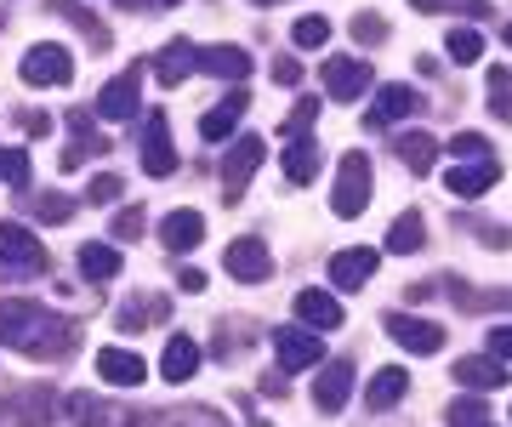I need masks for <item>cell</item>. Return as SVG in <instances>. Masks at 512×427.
I'll use <instances>...</instances> for the list:
<instances>
[{
  "mask_svg": "<svg viewBox=\"0 0 512 427\" xmlns=\"http://www.w3.org/2000/svg\"><path fill=\"white\" fill-rule=\"evenodd\" d=\"M228 274H234L239 285H262V279L274 274V257H268V245L251 240V234H239V240L228 245Z\"/></svg>",
  "mask_w": 512,
  "mask_h": 427,
  "instance_id": "obj_11",
  "label": "cell"
},
{
  "mask_svg": "<svg viewBox=\"0 0 512 427\" xmlns=\"http://www.w3.org/2000/svg\"><path fill=\"white\" fill-rule=\"evenodd\" d=\"M69 126H74V149H63V154H57V166H63V171L86 166L92 154H103V137H97V131H92V120H86V114H80V109L69 114Z\"/></svg>",
  "mask_w": 512,
  "mask_h": 427,
  "instance_id": "obj_28",
  "label": "cell"
},
{
  "mask_svg": "<svg viewBox=\"0 0 512 427\" xmlns=\"http://www.w3.org/2000/svg\"><path fill=\"white\" fill-rule=\"evenodd\" d=\"M23 80H29V86H69L74 57L63 52V46H52V40H40V46L23 52Z\"/></svg>",
  "mask_w": 512,
  "mask_h": 427,
  "instance_id": "obj_5",
  "label": "cell"
},
{
  "mask_svg": "<svg viewBox=\"0 0 512 427\" xmlns=\"http://www.w3.org/2000/svg\"><path fill=\"white\" fill-rule=\"evenodd\" d=\"M456 382L467 393H495L501 388V382H507V365H501V359H490V353H467V359H456Z\"/></svg>",
  "mask_w": 512,
  "mask_h": 427,
  "instance_id": "obj_17",
  "label": "cell"
},
{
  "mask_svg": "<svg viewBox=\"0 0 512 427\" xmlns=\"http://www.w3.org/2000/svg\"><path fill=\"white\" fill-rule=\"evenodd\" d=\"M313 114H319V97H302V103L291 109V120H285V137H308Z\"/></svg>",
  "mask_w": 512,
  "mask_h": 427,
  "instance_id": "obj_42",
  "label": "cell"
},
{
  "mask_svg": "<svg viewBox=\"0 0 512 427\" xmlns=\"http://www.w3.org/2000/svg\"><path fill=\"white\" fill-rule=\"evenodd\" d=\"M177 427H222L217 410H188V416H177Z\"/></svg>",
  "mask_w": 512,
  "mask_h": 427,
  "instance_id": "obj_47",
  "label": "cell"
},
{
  "mask_svg": "<svg viewBox=\"0 0 512 427\" xmlns=\"http://www.w3.org/2000/svg\"><path fill=\"white\" fill-rule=\"evenodd\" d=\"M285 177L296 188H308L319 177V143L313 137H285Z\"/></svg>",
  "mask_w": 512,
  "mask_h": 427,
  "instance_id": "obj_26",
  "label": "cell"
},
{
  "mask_svg": "<svg viewBox=\"0 0 512 427\" xmlns=\"http://www.w3.org/2000/svg\"><path fill=\"white\" fill-rule=\"evenodd\" d=\"M376 262H382L376 245H348V251L330 257V285H336V291H359V285L376 274Z\"/></svg>",
  "mask_w": 512,
  "mask_h": 427,
  "instance_id": "obj_9",
  "label": "cell"
},
{
  "mask_svg": "<svg viewBox=\"0 0 512 427\" xmlns=\"http://www.w3.org/2000/svg\"><path fill=\"white\" fill-rule=\"evenodd\" d=\"M450 154H461V166H473V160H490V137H478V131H461Z\"/></svg>",
  "mask_w": 512,
  "mask_h": 427,
  "instance_id": "obj_38",
  "label": "cell"
},
{
  "mask_svg": "<svg viewBox=\"0 0 512 427\" xmlns=\"http://www.w3.org/2000/svg\"><path fill=\"white\" fill-rule=\"evenodd\" d=\"M200 240H205V217H200V211H165V217H160V245H165V251H177V257H183V251H194Z\"/></svg>",
  "mask_w": 512,
  "mask_h": 427,
  "instance_id": "obj_15",
  "label": "cell"
},
{
  "mask_svg": "<svg viewBox=\"0 0 512 427\" xmlns=\"http://www.w3.org/2000/svg\"><path fill=\"white\" fill-rule=\"evenodd\" d=\"M256 6H274V0H256Z\"/></svg>",
  "mask_w": 512,
  "mask_h": 427,
  "instance_id": "obj_56",
  "label": "cell"
},
{
  "mask_svg": "<svg viewBox=\"0 0 512 427\" xmlns=\"http://www.w3.org/2000/svg\"><path fill=\"white\" fill-rule=\"evenodd\" d=\"M29 211H35L40 223H69V217H74V205L63 200V194H40V200L29 205Z\"/></svg>",
  "mask_w": 512,
  "mask_h": 427,
  "instance_id": "obj_40",
  "label": "cell"
},
{
  "mask_svg": "<svg viewBox=\"0 0 512 427\" xmlns=\"http://www.w3.org/2000/svg\"><path fill=\"white\" fill-rule=\"evenodd\" d=\"M194 371H200V342L194 336H171L160 353V376L165 382H188Z\"/></svg>",
  "mask_w": 512,
  "mask_h": 427,
  "instance_id": "obj_24",
  "label": "cell"
},
{
  "mask_svg": "<svg viewBox=\"0 0 512 427\" xmlns=\"http://www.w3.org/2000/svg\"><path fill=\"white\" fill-rule=\"evenodd\" d=\"M353 40H359V46H382V40H387V23H376L370 12H359V18H353Z\"/></svg>",
  "mask_w": 512,
  "mask_h": 427,
  "instance_id": "obj_43",
  "label": "cell"
},
{
  "mask_svg": "<svg viewBox=\"0 0 512 427\" xmlns=\"http://www.w3.org/2000/svg\"><path fill=\"white\" fill-rule=\"evenodd\" d=\"M387 336H393L404 353H421V359L444 348V331L433 319H416V314H387Z\"/></svg>",
  "mask_w": 512,
  "mask_h": 427,
  "instance_id": "obj_8",
  "label": "cell"
},
{
  "mask_svg": "<svg viewBox=\"0 0 512 427\" xmlns=\"http://www.w3.org/2000/svg\"><path fill=\"white\" fill-rule=\"evenodd\" d=\"M0 342L29 353V359H69L80 348V331H74V319L52 314V308H40L29 297H12V302H0Z\"/></svg>",
  "mask_w": 512,
  "mask_h": 427,
  "instance_id": "obj_1",
  "label": "cell"
},
{
  "mask_svg": "<svg viewBox=\"0 0 512 427\" xmlns=\"http://www.w3.org/2000/svg\"><path fill=\"white\" fill-rule=\"evenodd\" d=\"M256 166H262V137H234V149H228V160H222V194L239 200L245 183L256 177Z\"/></svg>",
  "mask_w": 512,
  "mask_h": 427,
  "instance_id": "obj_7",
  "label": "cell"
},
{
  "mask_svg": "<svg viewBox=\"0 0 512 427\" xmlns=\"http://www.w3.org/2000/svg\"><path fill=\"white\" fill-rule=\"evenodd\" d=\"M245 109H251V103H245V92H228L217 109L200 120V137H205V143H228V137H234V126L245 120Z\"/></svg>",
  "mask_w": 512,
  "mask_h": 427,
  "instance_id": "obj_22",
  "label": "cell"
},
{
  "mask_svg": "<svg viewBox=\"0 0 512 427\" xmlns=\"http://www.w3.org/2000/svg\"><path fill=\"white\" fill-rule=\"evenodd\" d=\"M143 171L148 177H171L177 171V149H171V126H165V114H154L143 126Z\"/></svg>",
  "mask_w": 512,
  "mask_h": 427,
  "instance_id": "obj_14",
  "label": "cell"
},
{
  "mask_svg": "<svg viewBox=\"0 0 512 427\" xmlns=\"http://www.w3.org/2000/svg\"><path fill=\"white\" fill-rule=\"evenodd\" d=\"M177 285H183V291H205V268H183V274H177Z\"/></svg>",
  "mask_w": 512,
  "mask_h": 427,
  "instance_id": "obj_49",
  "label": "cell"
},
{
  "mask_svg": "<svg viewBox=\"0 0 512 427\" xmlns=\"http://www.w3.org/2000/svg\"><path fill=\"white\" fill-rule=\"evenodd\" d=\"M421 245H427V228H421V211H404L399 223H393V234H387V251H393V257H416Z\"/></svg>",
  "mask_w": 512,
  "mask_h": 427,
  "instance_id": "obj_30",
  "label": "cell"
},
{
  "mask_svg": "<svg viewBox=\"0 0 512 427\" xmlns=\"http://www.w3.org/2000/svg\"><path fill=\"white\" fill-rule=\"evenodd\" d=\"M404 388H410V376H404L399 365H382V371L365 382V405L370 410H393L404 399Z\"/></svg>",
  "mask_w": 512,
  "mask_h": 427,
  "instance_id": "obj_27",
  "label": "cell"
},
{
  "mask_svg": "<svg viewBox=\"0 0 512 427\" xmlns=\"http://www.w3.org/2000/svg\"><path fill=\"white\" fill-rule=\"evenodd\" d=\"M274 80H279V86H296V80H302V63L279 57V63H274Z\"/></svg>",
  "mask_w": 512,
  "mask_h": 427,
  "instance_id": "obj_48",
  "label": "cell"
},
{
  "mask_svg": "<svg viewBox=\"0 0 512 427\" xmlns=\"http://www.w3.org/2000/svg\"><path fill=\"white\" fill-rule=\"evenodd\" d=\"M97 376L114 382V388H137V382L148 376V365L137 359V353H126V348H103L97 353Z\"/></svg>",
  "mask_w": 512,
  "mask_h": 427,
  "instance_id": "obj_23",
  "label": "cell"
},
{
  "mask_svg": "<svg viewBox=\"0 0 512 427\" xmlns=\"http://www.w3.org/2000/svg\"><path fill=\"white\" fill-rule=\"evenodd\" d=\"M507 46H512V23H507Z\"/></svg>",
  "mask_w": 512,
  "mask_h": 427,
  "instance_id": "obj_54",
  "label": "cell"
},
{
  "mask_svg": "<svg viewBox=\"0 0 512 427\" xmlns=\"http://www.w3.org/2000/svg\"><path fill=\"white\" fill-rule=\"evenodd\" d=\"M63 410H69L80 427H154L143 410L109 405V399H97V393H69V399H63Z\"/></svg>",
  "mask_w": 512,
  "mask_h": 427,
  "instance_id": "obj_3",
  "label": "cell"
},
{
  "mask_svg": "<svg viewBox=\"0 0 512 427\" xmlns=\"http://www.w3.org/2000/svg\"><path fill=\"white\" fill-rule=\"evenodd\" d=\"M490 114L512 126V75L501 63H490Z\"/></svg>",
  "mask_w": 512,
  "mask_h": 427,
  "instance_id": "obj_33",
  "label": "cell"
},
{
  "mask_svg": "<svg viewBox=\"0 0 512 427\" xmlns=\"http://www.w3.org/2000/svg\"><path fill=\"white\" fill-rule=\"evenodd\" d=\"M194 57H200V46H188V40H165L160 57H154V75H160V86H183V80L200 69Z\"/></svg>",
  "mask_w": 512,
  "mask_h": 427,
  "instance_id": "obj_19",
  "label": "cell"
},
{
  "mask_svg": "<svg viewBox=\"0 0 512 427\" xmlns=\"http://www.w3.org/2000/svg\"><path fill=\"white\" fill-rule=\"evenodd\" d=\"M490 359L512 365V325H495V331H490Z\"/></svg>",
  "mask_w": 512,
  "mask_h": 427,
  "instance_id": "obj_46",
  "label": "cell"
},
{
  "mask_svg": "<svg viewBox=\"0 0 512 427\" xmlns=\"http://www.w3.org/2000/svg\"><path fill=\"white\" fill-rule=\"evenodd\" d=\"M0 268H18V274H40L46 268V245L35 240V228L0 223Z\"/></svg>",
  "mask_w": 512,
  "mask_h": 427,
  "instance_id": "obj_4",
  "label": "cell"
},
{
  "mask_svg": "<svg viewBox=\"0 0 512 427\" xmlns=\"http://www.w3.org/2000/svg\"><path fill=\"white\" fill-rule=\"evenodd\" d=\"M416 12H473V18H484L490 12V0H410Z\"/></svg>",
  "mask_w": 512,
  "mask_h": 427,
  "instance_id": "obj_39",
  "label": "cell"
},
{
  "mask_svg": "<svg viewBox=\"0 0 512 427\" xmlns=\"http://www.w3.org/2000/svg\"><path fill=\"white\" fill-rule=\"evenodd\" d=\"M0 183L29 188V154L23 149H0Z\"/></svg>",
  "mask_w": 512,
  "mask_h": 427,
  "instance_id": "obj_37",
  "label": "cell"
},
{
  "mask_svg": "<svg viewBox=\"0 0 512 427\" xmlns=\"http://www.w3.org/2000/svg\"><path fill=\"white\" fill-rule=\"evenodd\" d=\"M165 314H171V302L148 291V297H137V302L126 308V314H120V331H137V325H154V319H165Z\"/></svg>",
  "mask_w": 512,
  "mask_h": 427,
  "instance_id": "obj_32",
  "label": "cell"
},
{
  "mask_svg": "<svg viewBox=\"0 0 512 427\" xmlns=\"http://www.w3.org/2000/svg\"><path fill=\"white\" fill-rule=\"evenodd\" d=\"M421 109H427V103H421L410 86H382V92H376V109H370L365 120L370 126H393V120H410V114H421Z\"/></svg>",
  "mask_w": 512,
  "mask_h": 427,
  "instance_id": "obj_20",
  "label": "cell"
},
{
  "mask_svg": "<svg viewBox=\"0 0 512 427\" xmlns=\"http://www.w3.org/2000/svg\"><path fill=\"white\" fill-rule=\"evenodd\" d=\"M501 302H507V308H512V291H507V297H501Z\"/></svg>",
  "mask_w": 512,
  "mask_h": 427,
  "instance_id": "obj_55",
  "label": "cell"
},
{
  "mask_svg": "<svg viewBox=\"0 0 512 427\" xmlns=\"http://www.w3.org/2000/svg\"><path fill=\"white\" fill-rule=\"evenodd\" d=\"M137 109H143V69H126V75H114L97 92V114L103 120H131Z\"/></svg>",
  "mask_w": 512,
  "mask_h": 427,
  "instance_id": "obj_6",
  "label": "cell"
},
{
  "mask_svg": "<svg viewBox=\"0 0 512 427\" xmlns=\"http://www.w3.org/2000/svg\"><path fill=\"white\" fill-rule=\"evenodd\" d=\"M274 353H279V371H308V365L325 359V342L313 331H291V325H285V331L274 336Z\"/></svg>",
  "mask_w": 512,
  "mask_h": 427,
  "instance_id": "obj_13",
  "label": "cell"
},
{
  "mask_svg": "<svg viewBox=\"0 0 512 427\" xmlns=\"http://www.w3.org/2000/svg\"><path fill=\"white\" fill-rule=\"evenodd\" d=\"M120 194H126V183H120L114 171H103V177H92V205H114Z\"/></svg>",
  "mask_w": 512,
  "mask_h": 427,
  "instance_id": "obj_44",
  "label": "cell"
},
{
  "mask_svg": "<svg viewBox=\"0 0 512 427\" xmlns=\"http://www.w3.org/2000/svg\"><path fill=\"white\" fill-rule=\"evenodd\" d=\"M57 410H63V399H57L46 382H29V388L12 393V416H18V427H52Z\"/></svg>",
  "mask_w": 512,
  "mask_h": 427,
  "instance_id": "obj_12",
  "label": "cell"
},
{
  "mask_svg": "<svg viewBox=\"0 0 512 427\" xmlns=\"http://www.w3.org/2000/svg\"><path fill=\"white\" fill-rule=\"evenodd\" d=\"M23 131H29V137H46V131H52V120H46V114H23Z\"/></svg>",
  "mask_w": 512,
  "mask_h": 427,
  "instance_id": "obj_50",
  "label": "cell"
},
{
  "mask_svg": "<svg viewBox=\"0 0 512 427\" xmlns=\"http://www.w3.org/2000/svg\"><path fill=\"white\" fill-rule=\"evenodd\" d=\"M370 205V160L365 154H342V166H336V194H330V211L336 217H365Z\"/></svg>",
  "mask_w": 512,
  "mask_h": 427,
  "instance_id": "obj_2",
  "label": "cell"
},
{
  "mask_svg": "<svg viewBox=\"0 0 512 427\" xmlns=\"http://www.w3.org/2000/svg\"><path fill=\"white\" fill-rule=\"evenodd\" d=\"M348 393H353V365L348 359H330L325 371H319V382H313V405L330 416V410L348 405Z\"/></svg>",
  "mask_w": 512,
  "mask_h": 427,
  "instance_id": "obj_16",
  "label": "cell"
},
{
  "mask_svg": "<svg viewBox=\"0 0 512 427\" xmlns=\"http://www.w3.org/2000/svg\"><path fill=\"white\" fill-rule=\"evenodd\" d=\"M137 234H143V211H137V205H126V211L114 217V240H137Z\"/></svg>",
  "mask_w": 512,
  "mask_h": 427,
  "instance_id": "obj_45",
  "label": "cell"
},
{
  "mask_svg": "<svg viewBox=\"0 0 512 427\" xmlns=\"http://www.w3.org/2000/svg\"><path fill=\"white\" fill-rule=\"evenodd\" d=\"M370 63L365 57H336V63H325V92L336 97V103H353V97L370 92Z\"/></svg>",
  "mask_w": 512,
  "mask_h": 427,
  "instance_id": "obj_10",
  "label": "cell"
},
{
  "mask_svg": "<svg viewBox=\"0 0 512 427\" xmlns=\"http://www.w3.org/2000/svg\"><path fill=\"white\" fill-rule=\"evenodd\" d=\"M399 160L421 177V171H433V160H439V143L427 131H410V137H399Z\"/></svg>",
  "mask_w": 512,
  "mask_h": 427,
  "instance_id": "obj_31",
  "label": "cell"
},
{
  "mask_svg": "<svg viewBox=\"0 0 512 427\" xmlns=\"http://www.w3.org/2000/svg\"><path fill=\"white\" fill-rule=\"evenodd\" d=\"M154 6H177V0H154Z\"/></svg>",
  "mask_w": 512,
  "mask_h": 427,
  "instance_id": "obj_53",
  "label": "cell"
},
{
  "mask_svg": "<svg viewBox=\"0 0 512 427\" xmlns=\"http://www.w3.org/2000/svg\"><path fill=\"white\" fill-rule=\"evenodd\" d=\"M495 183H501V166H495V160H473V166H456L444 177V188L461 194V200H467V194H490Z\"/></svg>",
  "mask_w": 512,
  "mask_h": 427,
  "instance_id": "obj_25",
  "label": "cell"
},
{
  "mask_svg": "<svg viewBox=\"0 0 512 427\" xmlns=\"http://www.w3.org/2000/svg\"><path fill=\"white\" fill-rule=\"evenodd\" d=\"M444 52L456 57V63H478V57H484V35H478V29H456V35L444 40Z\"/></svg>",
  "mask_w": 512,
  "mask_h": 427,
  "instance_id": "obj_36",
  "label": "cell"
},
{
  "mask_svg": "<svg viewBox=\"0 0 512 427\" xmlns=\"http://www.w3.org/2000/svg\"><path fill=\"white\" fill-rule=\"evenodd\" d=\"M296 314H302L308 331H336L348 319V308H342V297H330V291H302L296 297Z\"/></svg>",
  "mask_w": 512,
  "mask_h": 427,
  "instance_id": "obj_18",
  "label": "cell"
},
{
  "mask_svg": "<svg viewBox=\"0 0 512 427\" xmlns=\"http://www.w3.org/2000/svg\"><path fill=\"white\" fill-rule=\"evenodd\" d=\"M200 63L205 75H217V80H245L251 75V52L245 46H200Z\"/></svg>",
  "mask_w": 512,
  "mask_h": 427,
  "instance_id": "obj_21",
  "label": "cell"
},
{
  "mask_svg": "<svg viewBox=\"0 0 512 427\" xmlns=\"http://www.w3.org/2000/svg\"><path fill=\"white\" fill-rule=\"evenodd\" d=\"M52 12H63V18H69V23H80V29H86V35L97 40V46L109 40V35H103V29H97V18H92V12H86V6H74V0H52Z\"/></svg>",
  "mask_w": 512,
  "mask_h": 427,
  "instance_id": "obj_41",
  "label": "cell"
},
{
  "mask_svg": "<svg viewBox=\"0 0 512 427\" xmlns=\"http://www.w3.org/2000/svg\"><path fill=\"white\" fill-rule=\"evenodd\" d=\"M80 274L92 279V285H109V279L120 274V251H114V245H103V240L80 245Z\"/></svg>",
  "mask_w": 512,
  "mask_h": 427,
  "instance_id": "obj_29",
  "label": "cell"
},
{
  "mask_svg": "<svg viewBox=\"0 0 512 427\" xmlns=\"http://www.w3.org/2000/svg\"><path fill=\"white\" fill-rule=\"evenodd\" d=\"M262 393H268V399H279V393H285V376L268 371V376H262Z\"/></svg>",
  "mask_w": 512,
  "mask_h": 427,
  "instance_id": "obj_51",
  "label": "cell"
},
{
  "mask_svg": "<svg viewBox=\"0 0 512 427\" xmlns=\"http://www.w3.org/2000/svg\"><path fill=\"white\" fill-rule=\"evenodd\" d=\"M120 6H143V0H120Z\"/></svg>",
  "mask_w": 512,
  "mask_h": 427,
  "instance_id": "obj_52",
  "label": "cell"
},
{
  "mask_svg": "<svg viewBox=\"0 0 512 427\" xmlns=\"http://www.w3.org/2000/svg\"><path fill=\"white\" fill-rule=\"evenodd\" d=\"M444 416H450V427H495L490 410H484V399H473V393H467V399H456Z\"/></svg>",
  "mask_w": 512,
  "mask_h": 427,
  "instance_id": "obj_35",
  "label": "cell"
},
{
  "mask_svg": "<svg viewBox=\"0 0 512 427\" xmlns=\"http://www.w3.org/2000/svg\"><path fill=\"white\" fill-rule=\"evenodd\" d=\"M291 40L302 46V52H319V46L330 40V18H319V12H308V18H296Z\"/></svg>",
  "mask_w": 512,
  "mask_h": 427,
  "instance_id": "obj_34",
  "label": "cell"
}]
</instances>
